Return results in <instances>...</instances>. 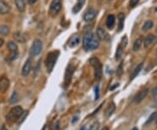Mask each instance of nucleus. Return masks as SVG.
<instances>
[{
	"label": "nucleus",
	"mask_w": 157,
	"mask_h": 130,
	"mask_svg": "<svg viewBox=\"0 0 157 130\" xmlns=\"http://www.w3.org/2000/svg\"><path fill=\"white\" fill-rule=\"evenodd\" d=\"M99 41L97 36H95L92 32H87L84 35L83 38V47L84 49L89 52L93 51L99 47Z\"/></svg>",
	"instance_id": "1"
},
{
	"label": "nucleus",
	"mask_w": 157,
	"mask_h": 130,
	"mask_svg": "<svg viewBox=\"0 0 157 130\" xmlns=\"http://www.w3.org/2000/svg\"><path fill=\"white\" fill-rule=\"evenodd\" d=\"M23 108L21 106H17L12 107V109L10 110V112L8 113V114L6 115V121L8 123L12 124L18 121V120L20 119L21 115L23 114Z\"/></svg>",
	"instance_id": "2"
},
{
	"label": "nucleus",
	"mask_w": 157,
	"mask_h": 130,
	"mask_svg": "<svg viewBox=\"0 0 157 130\" xmlns=\"http://www.w3.org/2000/svg\"><path fill=\"white\" fill-rule=\"evenodd\" d=\"M58 55H59L58 51H52L51 53H48L47 59H46V65H47L48 72H52V70H53V67L56 64V61L58 59Z\"/></svg>",
	"instance_id": "3"
},
{
	"label": "nucleus",
	"mask_w": 157,
	"mask_h": 130,
	"mask_svg": "<svg viewBox=\"0 0 157 130\" xmlns=\"http://www.w3.org/2000/svg\"><path fill=\"white\" fill-rule=\"evenodd\" d=\"M90 64L93 65V69H94L95 79L99 80L102 76V65L100 64L99 60L97 58H92L90 59Z\"/></svg>",
	"instance_id": "4"
},
{
	"label": "nucleus",
	"mask_w": 157,
	"mask_h": 130,
	"mask_svg": "<svg viewBox=\"0 0 157 130\" xmlns=\"http://www.w3.org/2000/svg\"><path fill=\"white\" fill-rule=\"evenodd\" d=\"M42 48H43V43L41 41L40 39H36L32 46L30 49V55L32 57H36L37 55H39L40 52L42 51Z\"/></svg>",
	"instance_id": "5"
},
{
	"label": "nucleus",
	"mask_w": 157,
	"mask_h": 130,
	"mask_svg": "<svg viewBox=\"0 0 157 130\" xmlns=\"http://www.w3.org/2000/svg\"><path fill=\"white\" fill-rule=\"evenodd\" d=\"M61 9V1L60 0H52V4L50 6V14L52 16H55L58 14Z\"/></svg>",
	"instance_id": "6"
},
{
	"label": "nucleus",
	"mask_w": 157,
	"mask_h": 130,
	"mask_svg": "<svg viewBox=\"0 0 157 130\" xmlns=\"http://www.w3.org/2000/svg\"><path fill=\"white\" fill-rule=\"evenodd\" d=\"M73 66L72 64H70L67 68H66V71H65V80H64V84L65 87H66L67 86H69L70 82H71V80H72V77H73Z\"/></svg>",
	"instance_id": "7"
},
{
	"label": "nucleus",
	"mask_w": 157,
	"mask_h": 130,
	"mask_svg": "<svg viewBox=\"0 0 157 130\" xmlns=\"http://www.w3.org/2000/svg\"><path fill=\"white\" fill-rule=\"evenodd\" d=\"M148 88H144V89H142V90H140L139 93L134 96V103H136V104H139V103H140L141 101L145 99V97L147 96V95H148Z\"/></svg>",
	"instance_id": "8"
},
{
	"label": "nucleus",
	"mask_w": 157,
	"mask_h": 130,
	"mask_svg": "<svg viewBox=\"0 0 157 130\" xmlns=\"http://www.w3.org/2000/svg\"><path fill=\"white\" fill-rule=\"evenodd\" d=\"M95 17H96V11L94 9H93V8H90V9H88L87 12L84 13L83 18H84L85 21L90 22V21L93 20L95 18Z\"/></svg>",
	"instance_id": "9"
},
{
	"label": "nucleus",
	"mask_w": 157,
	"mask_h": 130,
	"mask_svg": "<svg viewBox=\"0 0 157 130\" xmlns=\"http://www.w3.org/2000/svg\"><path fill=\"white\" fill-rule=\"evenodd\" d=\"M10 87V80L5 76L0 78V92L6 93Z\"/></svg>",
	"instance_id": "10"
},
{
	"label": "nucleus",
	"mask_w": 157,
	"mask_h": 130,
	"mask_svg": "<svg viewBox=\"0 0 157 130\" xmlns=\"http://www.w3.org/2000/svg\"><path fill=\"white\" fill-rule=\"evenodd\" d=\"M31 70H32V59H28L25 61V63L23 65V68H22V76L26 77L30 73Z\"/></svg>",
	"instance_id": "11"
},
{
	"label": "nucleus",
	"mask_w": 157,
	"mask_h": 130,
	"mask_svg": "<svg viewBox=\"0 0 157 130\" xmlns=\"http://www.w3.org/2000/svg\"><path fill=\"white\" fill-rule=\"evenodd\" d=\"M80 36L78 35V34H73L70 38L69 40H68V46H69V47L73 48L77 46L80 44Z\"/></svg>",
	"instance_id": "12"
},
{
	"label": "nucleus",
	"mask_w": 157,
	"mask_h": 130,
	"mask_svg": "<svg viewBox=\"0 0 157 130\" xmlns=\"http://www.w3.org/2000/svg\"><path fill=\"white\" fill-rule=\"evenodd\" d=\"M156 40L157 38L155 36L153 35V34H149V35H148L146 37L145 39L143 40V43H144L145 47H149L155 42H156Z\"/></svg>",
	"instance_id": "13"
},
{
	"label": "nucleus",
	"mask_w": 157,
	"mask_h": 130,
	"mask_svg": "<svg viewBox=\"0 0 157 130\" xmlns=\"http://www.w3.org/2000/svg\"><path fill=\"white\" fill-rule=\"evenodd\" d=\"M13 38L16 41L19 42V43H24L27 40V38H26L25 34L22 33L21 32H16L13 34Z\"/></svg>",
	"instance_id": "14"
},
{
	"label": "nucleus",
	"mask_w": 157,
	"mask_h": 130,
	"mask_svg": "<svg viewBox=\"0 0 157 130\" xmlns=\"http://www.w3.org/2000/svg\"><path fill=\"white\" fill-rule=\"evenodd\" d=\"M114 111H115V104L114 102H112L107 107V109L105 110V116H106V118H109L111 115L114 113Z\"/></svg>",
	"instance_id": "15"
},
{
	"label": "nucleus",
	"mask_w": 157,
	"mask_h": 130,
	"mask_svg": "<svg viewBox=\"0 0 157 130\" xmlns=\"http://www.w3.org/2000/svg\"><path fill=\"white\" fill-rule=\"evenodd\" d=\"M10 6L4 0H0V14H7L10 12Z\"/></svg>",
	"instance_id": "16"
},
{
	"label": "nucleus",
	"mask_w": 157,
	"mask_h": 130,
	"mask_svg": "<svg viewBox=\"0 0 157 130\" xmlns=\"http://www.w3.org/2000/svg\"><path fill=\"white\" fill-rule=\"evenodd\" d=\"M124 20H125V15L123 13H120L118 15V29H117V32H121L123 28H124Z\"/></svg>",
	"instance_id": "17"
},
{
	"label": "nucleus",
	"mask_w": 157,
	"mask_h": 130,
	"mask_svg": "<svg viewBox=\"0 0 157 130\" xmlns=\"http://www.w3.org/2000/svg\"><path fill=\"white\" fill-rule=\"evenodd\" d=\"M96 33H97V38L100 39V40H105L106 39H107V33L106 32V31H105L102 27H98V29H97V32H96Z\"/></svg>",
	"instance_id": "18"
},
{
	"label": "nucleus",
	"mask_w": 157,
	"mask_h": 130,
	"mask_svg": "<svg viewBox=\"0 0 157 130\" xmlns=\"http://www.w3.org/2000/svg\"><path fill=\"white\" fill-rule=\"evenodd\" d=\"M114 23H115V18L114 15H108L107 18V20H106V24L107 26L108 29H112L113 26L114 25Z\"/></svg>",
	"instance_id": "19"
},
{
	"label": "nucleus",
	"mask_w": 157,
	"mask_h": 130,
	"mask_svg": "<svg viewBox=\"0 0 157 130\" xmlns=\"http://www.w3.org/2000/svg\"><path fill=\"white\" fill-rule=\"evenodd\" d=\"M15 5L19 12H23L25 10V2L24 0H15Z\"/></svg>",
	"instance_id": "20"
},
{
	"label": "nucleus",
	"mask_w": 157,
	"mask_h": 130,
	"mask_svg": "<svg viewBox=\"0 0 157 130\" xmlns=\"http://www.w3.org/2000/svg\"><path fill=\"white\" fill-rule=\"evenodd\" d=\"M84 4H85V0H77V4L73 7V13H78L81 10L82 6H84Z\"/></svg>",
	"instance_id": "21"
},
{
	"label": "nucleus",
	"mask_w": 157,
	"mask_h": 130,
	"mask_svg": "<svg viewBox=\"0 0 157 130\" xmlns=\"http://www.w3.org/2000/svg\"><path fill=\"white\" fill-rule=\"evenodd\" d=\"M142 67H143V63H140V65H138L136 67H135V69L133 72V73H132V75H131V77H130V80H134V78L136 77L138 74H139L140 71L142 70Z\"/></svg>",
	"instance_id": "22"
},
{
	"label": "nucleus",
	"mask_w": 157,
	"mask_h": 130,
	"mask_svg": "<svg viewBox=\"0 0 157 130\" xmlns=\"http://www.w3.org/2000/svg\"><path fill=\"white\" fill-rule=\"evenodd\" d=\"M7 47L9 49L10 53H17V46L14 41H10L7 45Z\"/></svg>",
	"instance_id": "23"
},
{
	"label": "nucleus",
	"mask_w": 157,
	"mask_h": 130,
	"mask_svg": "<svg viewBox=\"0 0 157 130\" xmlns=\"http://www.w3.org/2000/svg\"><path fill=\"white\" fill-rule=\"evenodd\" d=\"M142 42H143V39H142V38H141V37H139V38H138V39H137L134 41V46H133V49H134V52L138 51L140 48Z\"/></svg>",
	"instance_id": "24"
},
{
	"label": "nucleus",
	"mask_w": 157,
	"mask_h": 130,
	"mask_svg": "<svg viewBox=\"0 0 157 130\" xmlns=\"http://www.w3.org/2000/svg\"><path fill=\"white\" fill-rule=\"evenodd\" d=\"M17 101H18V95H17V93L16 91H14L13 93H12V96H11V98H10V101H9V103L10 104H15V103H17Z\"/></svg>",
	"instance_id": "25"
},
{
	"label": "nucleus",
	"mask_w": 157,
	"mask_h": 130,
	"mask_svg": "<svg viewBox=\"0 0 157 130\" xmlns=\"http://www.w3.org/2000/svg\"><path fill=\"white\" fill-rule=\"evenodd\" d=\"M157 119V112H154L152 113L151 115L149 116V118L147 120V121L145 122V126H148V125L151 124L153 121H155Z\"/></svg>",
	"instance_id": "26"
},
{
	"label": "nucleus",
	"mask_w": 157,
	"mask_h": 130,
	"mask_svg": "<svg viewBox=\"0 0 157 130\" xmlns=\"http://www.w3.org/2000/svg\"><path fill=\"white\" fill-rule=\"evenodd\" d=\"M153 25H154V23H153V21L151 20H148V21H146L144 24L142 25V31H148V30H150L153 27Z\"/></svg>",
	"instance_id": "27"
},
{
	"label": "nucleus",
	"mask_w": 157,
	"mask_h": 130,
	"mask_svg": "<svg viewBox=\"0 0 157 130\" xmlns=\"http://www.w3.org/2000/svg\"><path fill=\"white\" fill-rule=\"evenodd\" d=\"M9 32H10V29H9L8 26H6V25H1L0 26V34L1 35H8Z\"/></svg>",
	"instance_id": "28"
},
{
	"label": "nucleus",
	"mask_w": 157,
	"mask_h": 130,
	"mask_svg": "<svg viewBox=\"0 0 157 130\" xmlns=\"http://www.w3.org/2000/svg\"><path fill=\"white\" fill-rule=\"evenodd\" d=\"M122 53H123V47L120 45V46H118V48H117L116 54H115V59H116V60H120V59H121V58L122 56Z\"/></svg>",
	"instance_id": "29"
},
{
	"label": "nucleus",
	"mask_w": 157,
	"mask_h": 130,
	"mask_svg": "<svg viewBox=\"0 0 157 130\" xmlns=\"http://www.w3.org/2000/svg\"><path fill=\"white\" fill-rule=\"evenodd\" d=\"M99 122L98 121H95L93 124L90 126L89 130H99Z\"/></svg>",
	"instance_id": "30"
},
{
	"label": "nucleus",
	"mask_w": 157,
	"mask_h": 130,
	"mask_svg": "<svg viewBox=\"0 0 157 130\" xmlns=\"http://www.w3.org/2000/svg\"><path fill=\"white\" fill-rule=\"evenodd\" d=\"M28 113H29V112H28V111H26V113H23V114L21 115L20 119L18 120V123H22L24 121V119L26 118V116L28 115Z\"/></svg>",
	"instance_id": "31"
},
{
	"label": "nucleus",
	"mask_w": 157,
	"mask_h": 130,
	"mask_svg": "<svg viewBox=\"0 0 157 130\" xmlns=\"http://www.w3.org/2000/svg\"><path fill=\"white\" fill-rule=\"evenodd\" d=\"M127 44H128V38L125 36V37H123V38H122L121 44V46L122 47L124 48V47H126Z\"/></svg>",
	"instance_id": "32"
},
{
	"label": "nucleus",
	"mask_w": 157,
	"mask_h": 130,
	"mask_svg": "<svg viewBox=\"0 0 157 130\" xmlns=\"http://www.w3.org/2000/svg\"><path fill=\"white\" fill-rule=\"evenodd\" d=\"M94 91H95V92H94V93H95V101H97V100L99 99V86H98V85H97V86L95 87V88H94Z\"/></svg>",
	"instance_id": "33"
},
{
	"label": "nucleus",
	"mask_w": 157,
	"mask_h": 130,
	"mask_svg": "<svg viewBox=\"0 0 157 130\" xmlns=\"http://www.w3.org/2000/svg\"><path fill=\"white\" fill-rule=\"evenodd\" d=\"M139 1L140 0H130V3H129L130 7H134L136 5H138Z\"/></svg>",
	"instance_id": "34"
},
{
	"label": "nucleus",
	"mask_w": 157,
	"mask_h": 130,
	"mask_svg": "<svg viewBox=\"0 0 157 130\" xmlns=\"http://www.w3.org/2000/svg\"><path fill=\"white\" fill-rule=\"evenodd\" d=\"M122 64H121L120 65V66H119V68H118V71H117V73L119 74V75H121L122 73Z\"/></svg>",
	"instance_id": "35"
},
{
	"label": "nucleus",
	"mask_w": 157,
	"mask_h": 130,
	"mask_svg": "<svg viewBox=\"0 0 157 130\" xmlns=\"http://www.w3.org/2000/svg\"><path fill=\"white\" fill-rule=\"evenodd\" d=\"M152 94L153 95H155V96H156L157 95V85L155 87V88L153 89V91H152Z\"/></svg>",
	"instance_id": "36"
},
{
	"label": "nucleus",
	"mask_w": 157,
	"mask_h": 130,
	"mask_svg": "<svg viewBox=\"0 0 157 130\" xmlns=\"http://www.w3.org/2000/svg\"><path fill=\"white\" fill-rule=\"evenodd\" d=\"M27 1H28V4H29V5L32 6V5H34L38 0H27Z\"/></svg>",
	"instance_id": "37"
},
{
	"label": "nucleus",
	"mask_w": 157,
	"mask_h": 130,
	"mask_svg": "<svg viewBox=\"0 0 157 130\" xmlns=\"http://www.w3.org/2000/svg\"><path fill=\"white\" fill-rule=\"evenodd\" d=\"M3 45H4V39L0 38V48H1V46H2Z\"/></svg>",
	"instance_id": "38"
},
{
	"label": "nucleus",
	"mask_w": 157,
	"mask_h": 130,
	"mask_svg": "<svg viewBox=\"0 0 157 130\" xmlns=\"http://www.w3.org/2000/svg\"><path fill=\"white\" fill-rule=\"evenodd\" d=\"M80 130H89V128H87L86 126H84V127H82L81 128H80Z\"/></svg>",
	"instance_id": "39"
},
{
	"label": "nucleus",
	"mask_w": 157,
	"mask_h": 130,
	"mask_svg": "<svg viewBox=\"0 0 157 130\" xmlns=\"http://www.w3.org/2000/svg\"><path fill=\"white\" fill-rule=\"evenodd\" d=\"M0 130H7V128H6V126H3V127L1 128V129Z\"/></svg>",
	"instance_id": "40"
},
{
	"label": "nucleus",
	"mask_w": 157,
	"mask_h": 130,
	"mask_svg": "<svg viewBox=\"0 0 157 130\" xmlns=\"http://www.w3.org/2000/svg\"><path fill=\"white\" fill-rule=\"evenodd\" d=\"M101 130H109V128H108L107 127H104V128H103Z\"/></svg>",
	"instance_id": "41"
},
{
	"label": "nucleus",
	"mask_w": 157,
	"mask_h": 130,
	"mask_svg": "<svg viewBox=\"0 0 157 130\" xmlns=\"http://www.w3.org/2000/svg\"><path fill=\"white\" fill-rule=\"evenodd\" d=\"M42 130H46V126H44V128H43V129Z\"/></svg>",
	"instance_id": "42"
},
{
	"label": "nucleus",
	"mask_w": 157,
	"mask_h": 130,
	"mask_svg": "<svg viewBox=\"0 0 157 130\" xmlns=\"http://www.w3.org/2000/svg\"><path fill=\"white\" fill-rule=\"evenodd\" d=\"M133 130H139V129H138V128H134V129H133Z\"/></svg>",
	"instance_id": "43"
},
{
	"label": "nucleus",
	"mask_w": 157,
	"mask_h": 130,
	"mask_svg": "<svg viewBox=\"0 0 157 130\" xmlns=\"http://www.w3.org/2000/svg\"><path fill=\"white\" fill-rule=\"evenodd\" d=\"M155 123H156V124H157V119H156V120H155Z\"/></svg>",
	"instance_id": "44"
}]
</instances>
